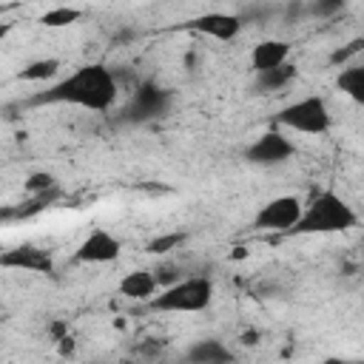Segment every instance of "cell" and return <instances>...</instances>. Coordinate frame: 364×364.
I'll return each instance as SVG.
<instances>
[{
	"instance_id": "6da1fadb",
	"label": "cell",
	"mask_w": 364,
	"mask_h": 364,
	"mask_svg": "<svg viewBox=\"0 0 364 364\" xmlns=\"http://www.w3.org/2000/svg\"><path fill=\"white\" fill-rule=\"evenodd\" d=\"M117 102V77L102 63H85L31 97V105H77L105 114Z\"/></svg>"
},
{
	"instance_id": "7a4b0ae2",
	"label": "cell",
	"mask_w": 364,
	"mask_h": 364,
	"mask_svg": "<svg viewBox=\"0 0 364 364\" xmlns=\"http://www.w3.org/2000/svg\"><path fill=\"white\" fill-rule=\"evenodd\" d=\"M358 225V213L353 205L336 193L333 188L318 191L304 208L296 225L284 236H327V233H347Z\"/></svg>"
},
{
	"instance_id": "3957f363",
	"label": "cell",
	"mask_w": 364,
	"mask_h": 364,
	"mask_svg": "<svg viewBox=\"0 0 364 364\" xmlns=\"http://www.w3.org/2000/svg\"><path fill=\"white\" fill-rule=\"evenodd\" d=\"M210 301H213V279L196 273L159 287L145 304L151 313H202L210 307Z\"/></svg>"
},
{
	"instance_id": "277c9868",
	"label": "cell",
	"mask_w": 364,
	"mask_h": 364,
	"mask_svg": "<svg viewBox=\"0 0 364 364\" xmlns=\"http://www.w3.org/2000/svg\"><path fill=\"white\" fill-rule=\"evenodd\" d=\"M273 122H276V128H284L293 134L324 136L333 128V114H330V105L324 97L307 94V97H299V100L282 105L273 114Z\"/></svg>"
},
{
	"instance_id": "5b68a950",
	"label": "cell",
	"mask_w": 364,
	"mask_h": 364,
	"mask_svg": "<svg viewBox=\"0 0 364 364\" xmlns=\"http://www.w3.org/2000/svg\"><path fill=\"white\" fill-rule=\"evenodd\" d=\"M171 105H173V94L165 85H159L156 80H142L131 94V102L125 108V119L145 125V122L168 117Z\"/></svg>"
},
{
	"instance_id": "8992f818",
	"label": "cell",
	"mask_w": 364,
	"mask_h": 364,
	"mask_svg": "<svg viewBox=\"0 0 364 364\" xmlns=\"http://www.w3.org/2000/svg\"><path fill=\"white\" fill-rule=\"evenodd\" d=\"M296 156V142L282 131V128H267L262 131L247 148H245V162L256 168H276L284 165Z\"/></svg>"
},
{
	"instance_id": "52a82bcc",
	"label": "cell",
	"mask_w": 364,
	"mask_h": 364,
	"mask_svg": "<svg viewBox=\"0 0 364 364\" xmlns=\"http://www.w3.org/2000/svg\"><path fill=\"white\" fill-rule=\"evenodd\" d=\"M301 199L299 196H293V193H282V196H273V199H267L259 210H256V216H253V230H264V233H287L293 225H296V219L301 216Z\"/></svg>"
},
{
	"instance_id": "ba28073f",
	"label": "cell",
	"mask_w": 364,
	"mask_h": 364,
	"mask_svg": "<svg viewBox=\"0 0 364 364\" xmlns=\"http://www.w3.org/2000/svg\"><path fill=\"white\" fill-rule=\"evenodd\" d=\"M122 256V239L114 236L105 228H94L85 233V239L74 247V262L77 264H111Z\"/></svg>"
},
{
	"instance_id": "9c48e42d",
	"label": "cell",
	"mask_w": 364,
	"mask_h": 364,
	"mask_svg": "<svg viewBox=\"0 0 364 364\" xmlns=\"http://www.w3.org/2000/svg\"><path fill=\"white\" fill-rule=\"evenodd\" d=\"M0 267L17 270V273H37L51 276L54 273V253L40 245H14L0 253Z\"/></svg>"
},
{
	"instance_id": "30bf717a",
	"label": "cell",
	"mask_w": 364,
	"mask_h": 364,
	"mask_svg": "<svg viewBox=\"0 0 364 364\" xmlns=\"http://www.w3.org/2000/svg\"><path fill=\"white\" fill-rule=\"evenodd\" d=\"M242 26H245L242 17L233 14V11H205V14H196V17L185 20L179 28L205 34V37L219 40V43H230L242 34Z\"/></svg>"
},
{
	"instance_id": "8fae6325",
	"label": "cell",
	"mask_w": 364,
	"mask_h": 364,
	"mask_svg": "<svg viewBox=\"0 0 364 364\" xmlns=\"http://www.w3.org/2000/svg\"><path fill=\"white\" fill-rule=\"evenodd\" d=\"M290 54H293V43H290V40L267 37V40H259V43L250 48L247 65H250L253 74H259V71H267V68H276V65L287 63Z\"/></svg>"
},
{
	"instance_id": "7c38bea8",
	"label": "cell",
	"mask_w": 364,
	"mask_h": 364,
	"mask_svg": "<svg viewBox=\"0 0 364 364\" xmlns=\"http://www.w3.org/2000/svg\"><path fill=\"white\" fill-rule=\"evenodd\" d=\"M117 290L131 301H148L159 290V276L154 270H131L117 282Z\"/></svg>"
},
{
	"instance_id": "4fadbf2b",
	"label": "cell",
	"mask_w": 364,
	"mask_h": 364,
	"mask_svg": "<svg viewBox=\"0 0 364 364\" xmlns=\"http://www.w3.org/2000/svg\"><path fill=\"white\" fill-rule=\"evenodd\" d=\"M233 358V350L219 338H199L185 350V361L191 364H228Z\"/></svg>"
},
{
	"instance_id": "5bb4252c",
	"label": "cell",
	"mask_w": 364,
	"mask_h": 364,
	"mask_svg": "<svg viewBox=\"0 0 364 364\" xmlns=\"http://www.w3.org/2000/svg\"><path fill=\"white\" fill-rule=\"evenodd\" d=\"M296 77H299V68L287 60V63H282V65H276V68H267V71L253 74L250 94H273V91H282V88H287Z\"/></svg>"
},
{
	"instance_id": "9a60e30c",
	"label": "cell",
	"mask_w": 364,
	"mask_h": 364,
	"mask_svg": "<svg viewBox=\"0 0 364 364\" xmlns=\"http://www.w3.org/2000/svg\"><path fill=\"white\" fill-rule=\"evenodd\" d=\"M336 88L341 94H347L353 102H364V65L358 60H350L341 65L338 77H336Z\"/></svg>"
},
{
	"instance_id": "2e32d148",
	"label": "cell",
	"mask_w": 364,
	"mask_h": 364,
	"mask_svg": "<svg viewBox=\"0 0 364 364\" xmlns=\"http://www.w3.org/2000/svg\"><path fill=\"white\" fill-rule=\"evenodd\" d=\"M60 68H63V63L57 57H40V60L26 63L17 71V80H23V82H51L60 74Z\"/></svg>"
},
{
	"instance_id": "e0dca14e",
	"label": "cell",
	"mask_w": 364,
	"mask_h": 364,
	"mask_svg": "<svg viewBox=\"0 0 364 364\" xmlns=\"http://www.w3.org/2000/svg\"><path fill=\"white\" fill-rule=\"evenodd\" d=\"M80 17H82V11H80L77 6H71V3H57V6L46 9V11L37 17V23H40L43 28H65V26H74Z\"/></svg>"
},
{
	"instance_id": "ac0fdd59",
	"label": "cell",
	"mask_w": 364,
	"mask_h": 364,
	"mask_svg": "<svg viewBox=\"0 0 364 364\" xmlns=\"http://www.w3.org/2000/svg\"><path fill=\"white\" fill-rule=\"evenodd\" d=\"M185 239H188V233H182V230L159 233V236H154V239L145 245V253H151V256H165V253L176 250L179 245H185Z\"/></svg>"
},
{
	"instance_id": "d6986e66",
	"label": "cell",
	"mask_w": 364,
	"mask_h": 364,
	"mask_svg": "<svg viewBox=\"0 0 364 364\" xmlns=\"http://www.w3.org/2000/svg\"><path fill=\"white\" fill-rule=\"evenodd\" d=\"M54 185H57L54 173H48V171H34V173H28V176H26V182H23V191L34 196V193H48Z\"/></svg>"
},
{
	"instance_id": "ffe728a7",
	"label": "cell",
	"mask_w": 364,
	"mask_h": 364,
	"mask_svg": "<svg viewBox=\"0 0 364 364\" xmlns=\"http://www.w3.org/2000/svg\"><path fill=\"white\" fill-rule=\"evenodd\" d=\"M344 6H347V0H310L307 3V14L318 17V20H330L338 11H344Z\"/></svg>"
},
{
	"instance_id": "44dd1931",
	"label": "cell",
	"mask_w": 364,
	"mask_h": 364,
	"mask_svg": "<svg viewBox=\"0 0 364 364\" xmlns=\"http://www.w3.org/2000/svg\"><path fill=\"white\" fill-rule=\"evenodd\" d=\"M361 48H364V40H361V37H355V40H350L344 48L333 51L330 63H333V65H344V63H350L353 57H358V54H361Z\"/></svg>"
},
{
	"instance_id": "7402d4cb",
	"label": "cell",
	"mask_w": 364,
	"mask_h": 364,
	"mask_svg": "<svg viewBox=\"0 0 364 364\" xmlns=\"http://www.w3.org/2000/svg\"><path fill=\"white\" fill-rule=\"evenodd\" d=\"M11 28H14V23H11V20H0V43L11 34Z\"/></svg>"
},
{
	"instance_id": "603a6c76",
	"label": "cell",
	"mask_w": 364,
	"mask_h": 364,
	"mask_svg": "<svg viewBox=\"0 0 364 364\" xmlns=\"http://www.w3.org/2000/svg\"><path fill=\"white\" fill-rule=\"evenodd\" d=\"M23 3H54L57 6V3H65V0H23Z\"/></svg>"
}]
</instances>
